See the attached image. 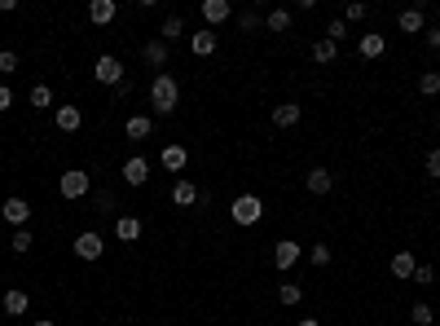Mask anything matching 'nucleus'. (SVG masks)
<instances>
[{
  "mask_svg": "<svg viewBox=\"0 0 440 326\" xmlns=\"http://www.w3.org/2000/svg\"><path fill=\"white\" fill-rule=\"evenodd\" d=\"M344 36H348V22H344V18H334V22H326V40H330V44H339Z\"/></svg>",
  "mask_w": 440,
  "mask_h": 326,
  "instance_id": "35",
  "label": "nucleus"
},
{
  "mask_svg": "<svg viewBox=\"0 0 440 326\" xmlns=\"http://www.w3.org/2000/svg\"><path fill=\"white\" fill-rule=\"evenodd\" d=\"M357 49H361V58H370V62H374V58H383V49H387V40L370 31V36H361V40H357Z\"/></svg>",
  "mask_w": 440,
  "mask_h": 326,
  "instance_id": "24",
  "label": "nucleus"
},
{
  "mask_svg": "<svg viewBox=\"0 0 440 326\" xmlns=\"http://www.w3.org/2000/svg\"><path fill=\"white\" fill-rule=\"evenodd\" d=\"M115 18H119L115 0H93V5H88V22H93V27H111Z\"/></svg>",
  "mask_w": 440,
  "mask_h": 326,
  "instance_id": "9",
  "label": "nucleus"
},
{
  "mask_svg": "<svg viewBox=\"0 0 440 326\" xmlns=\"http://www.w3.org/2000/svg\"><path fill=\"white\" fill-rule=\"evenodd\" d=\"M190 49H194L198 58H212V54H216V31H212V27L194 31V36H190Z\"/></svg>",
  "mask_w": 440,
  "mask_h": 326,
  "instance_id": "20",
  "label": "nucleus"
},
{
  "mask_svg": "<svg viewBox=\"0 0 440 326\" xmlns=\"http://www.w3.org/2000/svg\"><path fill=\"white\" fill-rule=\"evenodd\" d=\"M198 194H203V190H198L190 177H176V185H172V203H176V208H194Z\"/></svg>",
  "mask_w": 440,
  "mask_h": 326,
  "instance_id": "12",
  "label": "nucleus"
},
{
  "mask_svg": "<svg viewBox=\"0 0 440 326\" xmlns=\"http://www.w3.org/2000/svg\"><path fill=\"white\" fill-rule=\"evenodd\" d=\"M123 133H128V141H145V137L154 133V119H150V115H133V119L123 123Z\"/></svg>",
  "mask_w": 440,
  "mask_h": 326,
  "instance_id": "21",
  "label": "nucleus"
},
{
  "mask_svg": "<svg viewBox=\"0 0 440 326\" xmlns=\"http://www.w3.org/2000/svg\"><path fill=\"white\" fill-rule=\"evenodd\" d=\"M366 14H370V5H361V0H352V5L344 9V22H361Z\"/></svg>",
  "mask_w": 440,
  "mask_h": 326,
  "instance_id": "37",
  "label": "nucleus"
},
{
  "mask_svg": "<svg viewBox=\"0 0 440 326\" xmlns=\"http://www.w3.org/2000/svg\"><path fill=\"white\" fill-rule=\"evenodd\" d=\"M53 123H58V133H80L84 111H80V106H58V111H53Z\"/></svg>",
  "mask_w": 440,
  "mask_h": 326,
  "instance_id": "13",
  "label": "nucleus"
},
{
  "mask_svg": "<svg viewBox=\"0 0 440 326\" xmlns=\"http://www.w3.org/2000/svg\"><path fill=\"white\" fill-rule=\"evenodd\" d=\"M9 106H14V88L0 84V111H9Z\"/></svg>",
  "mask_w": 440,
  "mask_h": 326,
  "instance_id": "40",
  "label": "nucleus"
},
{
  "mask_svg": "<svg viewBox=\"0 0 440 326\" xmlns=\"http://www.w3.org/2000/svg\"><path fill=\"white\" fill-rule=\"evenodd\" d=\"M31 326H58V322H53V317H36Z\"/></svg>",
  "mask_w": 440,
  "mask_h": 326,
  "instance_id": "42",
  "label": "nucleus"
},
{
  "mask_svg": "<svg viewBox=\"0 0 440 326\" xmlns=\"http://www.w3.org/2000/svg\"><path fill=\"white\" fill-rule=\"evenodd\" d=\"M300 326H322V322H317V317H304V322H300Z\"/></svg>",
  "mask_w": 440,
  "mask_h": 326,
  "instance_id": "43",
  "label": "nucleus"
},
{
  "mask_svg": "<svg viewBox=\"0 0 440 326\" xmlns=\"http://www.w3.org/2000/svg\"><path fill=\"white\" fill-rule=\"evenodd\" d=\"M18 71V54L14 49H0V75H14Z\"/></svg>",
  "mask_w": 440,
  "mask_h": 326,
  "instance_id": "36",
  "label": "nucleus"
},
{
  "mask_svg": "<svg viewBox=\"0 0 440 326\" xmlns=\"http://www.w3.org/2000/svg\"><path fill=\"white\" fill-rule=\"evenodd\" d=\"M93 75H97V84H111V88L128 80V71H123V62H119L115 54H101L97 66H93Z\"/></svg>",
  "mask_w": 440,
  "mask_h": 326,
  "instance_id": "4",
  "label": "nucleus"
},
{
  "mask_svg": "<svg viewBox=\"0 0 440 326\" xmlns=\"http://www.w3.org/2000/svg\"><path fill=\"white\" fill-rule=\"evenodd\" d=\"M150 106H154V115H172V111L180 106V84H176V75L159 71V75L150 80Z\"/></svg>",
  "mask_w": 440,
  "mask_h": 326,
  "instance_id": "1",
  "label": "nucleus"
},
{
  "mask_svg": "<svg viewBox=\"0 0 440 326\" xmlns=\"http://www.w3.org/2000/svg\"><path fill=\"white\" fill-rule=\"evenodd\" d=\"M0 305H5L9 317H22V313L31 309V300H27V291H5V300H0Z\"/></svg>",
  "mask_w": 440,
  "mask_h": 326,
  "instance_id": "23",
  "label": "nucleus"
},
{
  "mask_svg": "<svg viewBox=\"0 0 440 326\" xmlns=\"http://www.w3.org/2000/svg\"><path fill=\"white\" fill-rule=\"evenodd\" d=\"M141 58H145V66H154V71H163L168 66V44L159 40V36H154L145 49H141Z\"/></svg>",
  "mask_w": 440,
  "mask_h": 326,
  "instance_id": "18",
  "label": "nucleus"
},
{
  "mask_svg": "<svg viewBox=\"0 0 440 326\" xmlns=\"http://www.w3.org/2000/svg\"><path fill=\"white\" fill-rule=\"evenodd\" d=\"M265 27H269L273 36L291 31V9H269V14H265Z\"/></svg>",
  "mask_w": 440,
  "mask_h": 326,
  "instance_id": "25",
  "label": "nucleus"
},
{
  "mask_svg": "<svg viewBox=\"0 0 440 326\" xmlns=\"http://www.w3.org/2000/svg\"><path fill=\"white\" fill-rule=\"evenodd\" d=\"M93 203H97V212H101V216H115V194H111V190H97V194H93Z\"/></svg>",
  "mask_w": 440,
  "mask_h": 326,
  "instance_id": "33",
  "label": "nucleus"
},
{
  "mask_svg": "<svg viewBox=\"0 0 440 326\" xmlns=\"http://www.w3.org/2000/svg\"><path fill=\"white\" fill-rule=\"evenodd\" d=\"M409 282H419V287H431V282H436L431 265H419V269H414V278H409Z\"/></svg>",
  "mask_w": 440,
  "mask_h": 326,
  "instance_id": "38",
  "label": "nucleus"
},
{
  "mask_svg": "<svg viewBox=\"0 0 440 326\" xmlns=\"http://www.w3.org/2000/svg\"><path fill=\"white\" fill-rule=\"evenodd\" d=\"M27 97H31V106H36V111H48V106H53V88H48V84H36Z\"/></svg>",
  "mask_w": 440,
  "mask_h": 326,
  "instance_id": "28",
  "label": "nucleus"
},
{
  "mask_svg": "<svg viewBox=\"0 0 440 326\" xmlns=\"http://www.w3.org/2000/svg\"><path fill=\"white\" fill-rule=\"evenodd\" d=\"M414 269H419L414 252H396V256H392V278H396V282H409V278H414Z\"/></svg>",
  "mask_w": 440,
  "mask_h": 326,
  "instance_id": "19",
  "label": "nucleus"
},
{
  "mask_svg": "<svg viewBox=\"0 0 440 326\" xmlns=\"http://www.w3.org/2000/svg\"><path fill=\"white\" fill-rule=\"evenodd\" d=\"M229 216H234V225H260L265 220V203H260V194H238L234 198V208H229Z\"/></svg>",
  "mask_w": 440,
  "mask_h": 326,
  "instance_id": "3",
  "label": "nucleus"
},
{
  "mask_svg": "<svg viewBox=\"0 0 440 326\" xmlns=\"http://www.w3.org/2000/svg\"><path fill=\"white\" fill-rule=\"evenodd\" d=\"M9 252H14V256H27V252H31V230H14Z\"/></svg>",
  "mask_w": 440,
  "mask_h": 326,
  "instance_id": "30",
  "label": "nucleus"
},
{
  "mask_svg": "<svg viewBox=\"0 0 440 326\" xmlns=\"http://www.w3.org/2000/svg\"><path fill=\"white\" fill-rule=\"evenodd\" d=\"M115 238H119V243H137V238H141V220L128 216V212L115 216Z\"/></svg>",
  "mask_w": 440,
  "mask_h": 326,
  "instance_id": "15",
  "label": "nucleus"
},
{
  "mask_svg": "<svg viewBox=\"0 0 440 326\" xmlns=\"http://www.w3.org/2000/svg\"><path fill=\"white\" fill-rule=\"evenodd\" d=\"M427 177H440V146L427 150Z\"/></svg>",
  "mask_w": 440,
  "mask_h": 326,
  "instance_id": "39",
  "label": "nucleus"
},
{
  "mask_svg": "<svg viewBox=\"0 0 440 326\" xmlns=\"http://www.w3.org/2000/svg\"><path fill=\"white\" fill-rule=\"evenodd\" d=\"M300 119H304V106H295V102H282V106H273V128H295Z\"/></svg>",
  "mask_w": 440,
  "mask_h": 326,
  "instance_id": "14",
  "label": "nucleus"
},
{
  "mask_svg": "<svg viewBox=\"0 0 440 326\" xmlns=\"http://www.w3.org/2000/svg\"><path fill=\"white\" fill-rule=\"evenodd\" d=\"M436 123H440V119H436Z\"/></svg>",
  "mask_w": 440,
  "mask_h": 326,
  "instance_id": "44",
  "label": "nucleus"
},
{
  "mask_svg": "<svg viewBox=\"0 0 440 326\" xmlns=\"http://www.w3.org/2000/svg\"><path fill=\"white\" fill-rule=\"evenodd\" d=\"M88 190H93V181H88V172H84V168H66L62 177H58V194L66 198V203H80Z\"/></svg>",
  "mask_w": 440,
  "mask_h": 326,
  "instance_id": "2",
  "label": "nucleus"
},
{
  "mask_svg": "<svg viewBox=\"0 0 440 326\" xmlns=\"http://www.w3.org/2000/svg\"><path fill=\"white\" fill-rule=\"evenodd\" d=\"M101 252H106V238H101L97 230L75 234V256H80V260H101Z\"/></svg>",
  "mask_w": 440,
  "mask_h": 326,
  "instance_id": "5",
  "label": "nucleus"
},
{
  "mask_svg": "<svg viewBox=\"0 0 440 326\" xmlns=\"http://www.w3.org/2000/svg\"><path fill=\"white\" fill-rule=\"evenodd\" d=\"M419 93H423V97H436V93H440V71H423V75H419Z\"/></svg>",
  "mask_w": 440,
  "mask_h": 326,
  "instance_id": "31",
  "label": "nucleus"
},
{
  "mask_svg": "<svg viewBox=\"0 0 440 326\" xmlns=\"http://www.w3.org/2000/svg\"><path fill=\"white\" fill-rule=\"evenodd\" d=\"M304 260V247L295 243V238H282V243H273V265L287 273V269H295Z\"/></svg>",
  "mask_w": 440,
  "mask_h": 326,
  "instance_id": "6",
  "label": "nucleus"
},
{
  "mask_svg": "<svg viewBox=\"0 0 440 326\" xmlns=\"http://www.w3.org/2000/svg\"><path fill=\"white\" fill-rule=\"evenodd\" d=\"M308 260H313L317 269H326V265L334 260V252H330V247H326V243H317V247H313V252H308Z\"/></svg>",
  "mask_w": 440,
  "mask_h": 326,
  "instance_id": "34",
  "label": "nucleus"
},
{
  "mask_svg": "<svg viewBox=\"0 0 440 326\" xmlns=\"http://www.w3.org/2000/svg\"><path fill=\"white\" fill-rule=\"evenodd\" d=\"M304 185H308V194H330V190H334V177H330L326 168H313V172L304 177Z\"/></svg>",
  "mask_w": 440,
  "mask_h": 326,
  "instance_id": "22",
  "label": "nucleus"
},
{
  "mask_svg": "<svg viewBox=\"0 0 440 326\" xmlns=\"http://www.w3.org/2000/svg\"><path fill=\"white\" fill-rule=\"evenodd\" d=\"M334 58H339V44H330V40H317V44H313V62L330 66Z\"/></svg>",
  "mask_w": 440,
  "mask_h": 326,
  "instance_id": "26",
  "label": "nucleus"
},
{
  "mask_svg": "<svg viewBox=\"0 0 440 326\" xmlns=\"http://www.w3.org/2000/svg\"><path fill=\"white\" fill-rule=\"evenodd\" d=\"M180 36H185V18H180V14H168V18H163V27H159V40L172 49Z\"/></svg>",
  "mask_w": 440,
  "mask_h": 326,
  "instance_id": "17",
  "label": "nucleus"
},
{
  "mask_svg": "<svg viewBox=\"0 0 440 326\" xmlns=\"http://www.w3.org/2000/svg\"><path fill=\"white\" fill-rule=\"evenodd\" d=\"M159 163L168 168V172H185V163H190V155H185V146H163V155H159Z\"/></svg>",
  "mask_w": 440,
  "mask_h": 326,
  "instance_id": "16",
  "label": "nucleus"
},
{
  "mask_svg": "<svg viewBox=\"0 0 440 326\" xmlns=\"http://www.w3.org/2000/svg\"><path fill=\"white\" fill-rule=\"evenodd\" d=\"M119 177H123L128 185H145V181H150V159H141V155H133V159H128V163H123V172H119Z\"/></svg>",
  "mask_w": 440,
  "mask_h": 326,
  "instance_id": "11",
  "label": "nucleus"
},
{
  "mask_svg": "<svg viewBox=\"0 0 440 326\" xmlns=\"http://www.w3.org/2000/svg\"><path fill=\"white\" fill-rule=\"evenodd\" d=\"M396 27L405 31V36H423L427 31V14L414 5V9H401V18H396Z\"/></svg>",
  "mask_w": 440,
  "mask_h": 326,
  "instance_id": "10",
  "label": "nucleus"
},
{
  "mask_svg": "<svg viewBox=\"0 0 440 326\" xmlns=\"http://www.w3.org/2000/svg\"><path fill=\"white\" fill-rule=\"evenodd\" d=\"M409 322H414V326H431V322H436L431 305H423V300H419V305H409Z\"/></svg>",
  "mask_w": 440,
  "mask_h": 326,
  "instance_id": "29",
  "label": "nucleus"
},
{
  "mask_svg": "<svg viewBox=\"0 0 440 326\" xmlns=\"http://www.w3.org/2000/svg\"><path fill=\"white\" fill-rule=\"evenodd\" d=\"M0 216H5V225H14V230H27V220H31V203L27 198H5V208H0Z\"/></svg>",
  "mask_w": 440,
  "mask_h": 326,
  "instance_id": "7",
  "label": "nucleus"
},
{
  "mask_svg": "<svg viewBox=\"0 0 440 326\" xmlns=\"http://www.w3.org/2000/svg\"><path fill=\"white\" fill-rule=\"evenodd\" d=\"M238 27H242V31H260V27H265V18L255 14V9H238Z\"/></svg>",
  "mask_w": 440,
  "mask_h": 326,
  "instance_id": "32",
  "label": "nucleus"
},
{
  "mask_svg": "<svg viewBox=\"0 0 440 326\" xmlns=\"http://www.w3.org/2000/svg\"><path fill=\"white\" fill-rule=\"evenodd\" d=\"M229 18H234V5H229V0H203V22H207V27H225V22Z\"/></svg>",
  "mask_w": 440,
  "mask_h": 326,
  "instance_id": "8",
  "label": "nucleus"
},
{
  "mask_svg": "<svg viewBox=\"0 0 440 326\" xmlns=\"http://www.w3.org/2000/svg\"><path fill=\"white\" fill-rule=\"evenodd\" d=\"M427 44H431V49H440V27H431V31H427Z\"/></svg>",
  "mask_w": 440,
  "mask_h": 326,
  "instance_id": "41",
  "label": "nucleus"
},
{
  "mask_svg": "<svg viewBox=\"0 0 440 326\" xmlns=\"http://www.w3.org/2000/svg\"><path fill=\"white\" fill-rule=\"evenodd\" d=\"M277 300H282L287 309H295L300 300H304V287H300V282H282V287H277Z\"/></svg>",
  "mask_w": 440,
  "mask_h": 326,
  "instance_id": "27",
  "label": "nucleus"
}]
</instances>
